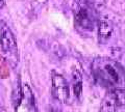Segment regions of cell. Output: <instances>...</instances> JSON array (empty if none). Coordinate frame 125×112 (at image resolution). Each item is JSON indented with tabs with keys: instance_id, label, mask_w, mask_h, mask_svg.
I'll return each instance as SVG.
<instances>
[{
	"instance_id": "6da1fadb",
	"label": "cell",
	"mask_w": 125,
	"mask_h": 112,
	"mask_svg": "<svg viewBox=\"0 0 125 112\" xmlns=\"http://www.w3.org/2000/svg\"><path fill=\"white\" fill-rule=\"evenodd\" d=\"M92 72L96 81L106 87H114L123 84V68L115 60L98 57L92 63Z\"/></svg>"
},
{
	"instance_id": "7a4b0ae2",
	"label": "cell",
	"mask_w": 125,
	"mask_h": 112,
	"mask_svg": "<svg viewBox=\"0 0 125 112\" xmlns=\"http://www.w3.org/2000/svg\"><path fill=\"white\" fill-rule=\"evenodd\" d=\"M0 46L5 59L11 67H16L19 60L17 41L9 25L2 20H0Z\"/></svg>"
},
{
	"instance_id": "3957f363",
	"label": "cell",
	"mask_w": 125,
	"mask_h": 112,
	"mask_svg": "<svg viewBox=\"0 0 125 112\" xmlns=\"http://www.w3.org/2000/svg\"><path fill=\"white\" fill-rule=\"evenodd\" d=\"M95 13L89 2L81 0L76 3L74 10V24L78 31L90 32L95 27Z\"/></svg>"
},
{
	"instance_id": "277c9868",
	"label": "cell",
	"mask_w": 125,
	"mask_h": 112,
	"mask_svg": "<svg viewBox=\"0 0 125 112\" xmlns=\"http://www.w3.org/2000/svg\"><path fill=\"white\" fill-rule=\"evenodd\" d=\"M15 108L16 112H36L33 94L26 84L19 87L17 99L15 100Z\"/></svg>"
},
{
	"instance_id": "5b68a950",
	"label": "cell",
	"mask_w": 125,
	"mask_h": 112,
	"mask_svg": "<svg viewBox=\"0 0 125 112\" xmlns=\"http://www.w3.org/2000/svg\"><path fill=\"white\" fill-rule=\"evenodd\" d=\"M52 95L61 103H66L69 99V86L66 79L57 73H52Z\"/></svg>"
},
{
	"instance_id": "8992f818",
	"label": "cell",
	"mask_w": 125,
	"mask_h": 112,
	"mask_svg": "<svg viewBox=\"0 0 125 112\" xmlns=\"http://www.w3.org/2000/svg\"><path fill=\"white\" fill-rule=\"evenodd\" d=\"M98 37H99V43L101 44H106L113 36L114 32V27L112 23L107 20H100L98 24Z\"/></svg>"
},
{
	"instance_id": "52a82bcc",
	"label": "cell",
	"mask_w": 125,
	"mask_h": 112,
	"mask_svg": "<svg viewBox=\"0 0 125 112\" xmlns=\"http://www.w3.org/2000/svg\"><path fill=\"white\" fill-rule=\"evenodd\" d=\"M118 104H117L114 92H109L103 99L100 107V112H116Z\"/></svg>"
},
{
	"instance_id": "ba28073f",
	"label": "cell",
	"mask_w": 125,
	"mask_h": 112,
	"mask_svg": "<svg viewBox=\"0 0 125 112\" xmlns=\"http://www.w3.org/2000/svg\"><path fill=\"white\" fill-rule=\"evenodd\" d=\"M83 91V81H81L80 74L77 71L74 72V95L80 96Z\"/></svg>"
},
{
	"instance_id": "9c48e42d",
	"label": "cell",
	"mask_w": 125,
	"mask_h": 112,
	"mask_svg": "<svg viewBox=\"0 0 125 112\" xmlns=\"http://www.w3.org/2000/svg\"><path fill=\"white\" fill-rule=\"evenodd\" d=\"M113 92H114L115 95V98H116V101H117V104H118V106H123L124 105V94L125 91L123 88H117V89L113 90Z\"/></svg>"
},
{
	"instance_id": "30bf717a",
	"label": "cell",
	"mask_w": 125,
	"mask_h": 112,
	"mask_svg": "<svg viewBox=\"0 0 125 112\" xmlns=\"http://www.w3.org/2000/svg\"><path fill=\"white\" fill-rule=\"evenodd\" d=\"M10 76V69H9V67L4 63L0 68V77L2 79H5V78H9Z\"/></svg>"
},
{
	"instance_id": "8fae6325",
	"label": "cell",
	"mask_w": 125,
	"mask_h": 112,
	"mask_svg": "<svg viewBox=\"0 0 125 112\" xmlns=\"http://www.w3.org/2000/svg\"><path fill=\"white\" fill-rule=\"evenodd\" d=\"M3 5H4V0H0V9L3 7Z\"/></svg>"
}]
</instances>
